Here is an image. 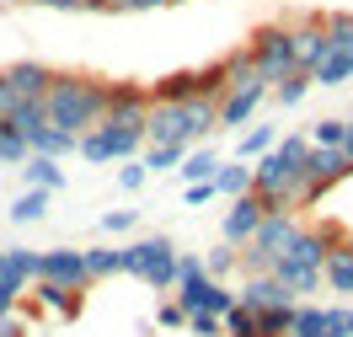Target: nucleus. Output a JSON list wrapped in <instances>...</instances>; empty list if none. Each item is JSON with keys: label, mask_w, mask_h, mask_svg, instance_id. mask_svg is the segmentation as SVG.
<instances>
[{"label": "nucleus", "mask_w": 353, "mask_h": 337, "mask_svg": "<svg viewBox=\"0 0 353 337\" xmlns=\"http://www.w3.org/2000/svg\"><path fill=\"white\" fill-rule=\"evenodd\" d=\"M225 81H230V86H252V81H263L246 48H230V54H225ZM230 86H225V91H230Z\"/></svg>", "instance_id": "26"}, {"label": "nucleus", "mask_w": 353, "mask_h": 337, "mask_svg": "<svg viewBox=\"0 0 353 337\" xmlns=\"http://www.w3.org/2000/svg\"><path fill=\"white\" fill-rule=\"evenodd\" d=\"M214 198V182H188V203H209Z\"/></svg>", "instance_id": "42"}, {"label": "nucleus", "mask_w": 353, "mask_h": 337, "mask_svg": "<svg viewBox=\"0 0 353 337\" xmlns=\"http://www.w3.org/2000/svg\"><path fill=\"white\" fill-rule=\"evenodd\" d=\"M236 300L241 305H252V311H273V305H300L294 294L273 278V273H257V278H246V289H236Z\"/></svg>", "instance_id": "14"}, {"label": "nucleus", "mask_w": 353, "mask_h": 337, "mask_svg": "<svg viewBox=\"0 0 353 337\" xmlns=\"http://www.w3.org/2000/svg\"><path fill=\"white\" fill-rule=\"evenodd\" d=\"M86 273H91V284H97V278H112V273H123V247H91L86 252Z\"/></svg>", "instance_id": "23"}, {"label": "nucleus", "mask_w": 353, "mask_h": 337, "mask_svg": "<svg viewBox=\"0 0 353 337\" xmlns=\"http://www.w3.org/2000/svg\"><path fill=\"white\" fill-rule=\"evenodd\" d=\"M22 172H27V182H32V187H43V193L65 187V172H59V161H54V156H27Z\"/></svg>", "instance_id": "21"}, {"label": "nucleus", "mask_w": 353, "mask_h": 337, "mask_svg": "<svg viewBox=\"0 0 353 337\" xmlns=\"http://www.w3.org/2000/svg\"><path fill=\"white\" fill-rule=\"evenodd\" d=\"M155 6H172V0H118V11H155Z\"/></svg>", "instance_id": "43"}, {"label": "nucleus", "mask_w": 353, "mask_h": 337, "mask_svg": "<svg viewBox=\"0 0 353 337\" xmlns=\"http://www.w3.org/2000/svg\"><path fill=\"white\" fill-rule=\"evenodd\" d=\"M321 27H327L332 48H343V54L353 48V11H332V17H321Z\"/></svg>", "instance_id": "32"}, {"label": "nucleus", "mask_w": 353, "mask_h": 337, "mask_svg": "<svg viewBox=\"0 0 353 337\" xmlns=\"http://www.w3.org/2000/svg\"><path fill=\"white\" fill-rule=\"evenodd\" d=\"M310 230H316V236H321V241H327V252H337V247H348V230H343V225H337V220H316V225H310Z\"/></svg>", "instance_id": "38"}, {"label": "nucleus", "mask_w": 353, "mask_h": 337, "mask_svg": "<svg viewBox=\"0 0 353 337\" xmlns=\"http://www.w3.org/2000/svg\"><path fill=\"white\" fill-rule=\"evenodd\" d=\"M32 294H38V305H43V311L65 316V321H75V316H81V305H86V300H81L86 289H59V284H43V278L32 284Z\"/></svg>", "instance_id": "16"}, {"label": "nucleus", "mask_w": 353, "mask_h": 337, "mask_svg": "<svg viewBox=\"0 0 353 337\" xmlns=\"http://www.w3.org/2000/svg\"><path fill=\"white\" fill-rule=\"evenodd\" d=\"M343 156L353 161V118H348V134H343Z\"/></svg>", "instance_id": "45"}, {"label": "nucleus", "mask_w": 353, "mask_h": 337, "mask_svg": "<svg viewBox=\"0 0 353 337\" xmlns=\"http://www.w3.org/2000/svg\"><path fill=\"white\" fill-rule=\"evenodd\" d=\"M0 337H27V321H22L17 311H11V316H0Z\"/></svg>", "instance_id": "41"}, {"label": "nucleus", "mask_w": 353, "mask_h": 337, "mask_svg": "<svg viewBox=\"0 0 353 337\" xmlns=\"http://www.w3.org/2000/svg\"><path fill=\"white\" fill-rule=\"evenodd\" d=\"M176 305L188 316H199V311L230 316L236 311V289H225L220 278H209V273H203V257H182V252H176Z\"/></svg>", "instance_id": "3"}, {"label": "nucleus", "mask_w": 353, "mask_h": 337, "mask_svg": "<svg viewBox=\"0 0 353 337\" xmlns=\"http://www.w3.org/2000/svg\"><path fill=\"white\" fill-rule=\"evenodd\" d=\"M91 11H118V0H86Z\"/></svg>", "instance_id": "46"}, {"label": "nucleus", "mask_w": 353, "mask_h": 337, "mask_svg": "<svg viewBox=\"0 0 353 337\" xmlns=\"http://www.w3.org/2000/svg\"><path fill=\"white\" fill-rule=\"evenodd\" d=\"M305 91H310V75H305V70H294V75H284V81L273 86V96H279L284 108H294V102H300Z\"/></svg>", "instance_id": "34"}, {"label": "nucleus", "mask_w": 353, "mask_h": 337, "mask_svg": "<svg viewBox=\"0 0 353 337\" xmlns=\"http://www.w3.org/2000/svg\"><path fill=\"white\" fill-rule=\"evenodd\" d=\"M123 273L145 278L150 289H176V247L166 236H139L134 247H123Z\"/></svg>", "instance_id": "5"}, {"label": "nucleus", "mask_w": 353, "mask_h": 337, "mask_svg": "<svg viewBox=\"0 0 353 337\" xmlns=\"http://www.w3.org/2000/svg\"><path fill=\"white\" fill-rule=\"evenodd\" d=\"M38 6H54V11H81L86 0H38Z\"/></svg>", "instance_id": "44"}, {"label": "nucleus", "mask_w": 353, "mask_h": 337, "mask_svg": "<svg viewBox=\"0 0 353 337\" xmlns=\"http://www.w3.org/2000/svg\"><path fill=\"white\" fill-rule=\"evenodd\" d=\"M263 214H273L257 193H241V198H230V209H225V241L230 247H246L252 241V230L263 225Z\"/></svg>", "instance_id": "11"}, {"label": "nucleus", "mask_w": 353, "mask_h": 337, "mask_svg": "<svg viewBox=\"0 0 353 337\" xmlns=\"http://www.w3.org/2000/svg\"><path fill=\"white\" fill-rule=\"evenodd\" d=\"M102 230H108V236H123V230H134V209H112V214H102Z\"/></svg>", "instance_id": "40"}, {"label": "nucleus", "mask_w": 353, "mask_h": 337, "mask_svg": "<svg viewBox=\"0 0 353 337\" xmlns=\"http://www.w3.org/2000/svg\"><path fill=\"white\" fill-rule=\"evenodd\" d=\"M209 182H214V193H225V198H241V193H252V161H230V166L220 161V172Z\"/></svg>", "instance_id": "18"}, {"label": "nucleus", "mask_w": 353, "mask_h": 337, "mask_svg": "<svg viewBox=\"0 0 353 337\" xmlns=\"http://www.w3.org/2000/svg\"><path fill=\"white\" fill-rule=\"evenodd\" d=\"M321 278H327L337 294H353V236H348V247H337L327 257V268H321Z\"/></svg>", "instance_id": "20"}, {"label": "nucleus", "mask_w": 353, "mask_h": 337, "mask_svg": "<svg viewBox=\"0 0 353 337\" xmlns=\"http://www.w3.org/2000/svg\"><path fill=\"white\" fill-rule=\"evenodd\" d=\"M155 327H166V332H182V327H188V311H182L176 300H161V311H155Z\"/></svg>", "instance_id": "37"}, {"label": "nucleus", "mask_w": 353, "mask_h": 337, "mask_svg": "<svg viewBox=\"0 0 353 337\" xmlns=\"http://www.w3.org/2000/svg\"><path fill=\"white\" fill-rule=\"evenodd\" d=\"M38 278H43V284H59V289H86V284H91L86 252H75V247L38 252Z\"/></svg>", "instance_id": "9"}, {"label": "nucleus", "mask_w": 353, "mask_h": 337, "mask_svg": "<svg viewBox=\"0 0 353 337\" xmlns=\"http://www.w3.org/2000/svg\"><path fill=\"white\" fill-rule=\"evenodd\" d=\"M145 112H150V86H139V81H108V112H102V123L145 129Z\"/></svg>", "instance_id": "8"}, {"label": "nucleus", "mask_w": 353, "mask_h": 337, "mask_svg": "<svg viewBox=\"0 0 353 337\" xmlns=\"http://www.w3.org/2000/svg\"><path fill=\"white\" fill-rule=\"evenodd\" d=\"M139 145H145V129H123V123H97L75 139V150L86 161H129L139 156Z\"/></svg>", "instance_id": "6"}, {"label": "nucleus", "mask_w": 353, "mask_h": 337, "mask_svg": "<svg viewBox=\"0 0 353 337\" xmlns=\"http://www.w3.org/2000/svg\"><path fill=\"white\" fill-rule=\"evenodd\" d=\"M348 337H353V316H348Z\"/></svg>", "instance_id": "47"}, {"label": "nucleus", "mask_w": 353, "mask_h": 337, "mask_svg": "<svg viewBox=\"0 0 353 337\" xmlns=\"http://www.w3.org/2000/svg\"><path fill=\"white\" fill-rule=\"evenodd\" d=\"M343 134H348V118H321L310 129V145H343Z\"/></svg>", "instance_id": "35"}, {"label": "nucleus", "mask_w": 353, "mask_h": 337, "mask_svg": "<svg viewBox=\"0 0 353 337\" xmlns=\"http://www.w3.org/2000/svg\"><path fill=\"white\" fill-rule=\"evenodd\" d=\"M188 332L193 337H225V316H209V311L188 316Z\"/></svg>", "instance_id": "36"}, {"label": "nucleus", "mask_w": 353, "mask_h": 337, "mask_svg": "<svg viewBox=\"0 0 353 337\" xmlns=\"http://www.w3.org/2000/svg\"><path fill=\"white\" fill-rule=\"evenodd\" d=\"M27 156H32V150H27V139L17 134L6 118H0V166H22Z\"/></svg>", "instance_id": "31"}, {"label": "nucleus", "mask_w": 353, "mask_h": 337, "mask_svg": "<svg viewBox=\"0 0 353 337\" xmlns=\"http://www.w3.org/2000/svg\"><path fill=\"white\" fill-rule=\"evenodd\" d=\"M43 209H48V193H43V187H27L22 198H11V220L32 225V220H43Z\"/></svg>", "instance_id": "27"}, {"label": "nucleus", "mask_w": 353, "mask_h": 337, "mask_svg": "<svg viewBox=\"0 0 353 337\" xmlns=\"http://www.w3.org/2000/svg\"><path fill=\"white\" fill-rule=\"evenodd\" d=\"M0 252H6V268L17 273V278L38 284V252H32V247H0Z\"/></svg>", "instance_id": "33"}, {"label": "nucleus", "mask_w": 353, "mask_h": 337, "mask_svg": "<svg viewBox=\"0 0 353 337\" xmlns=\"http://www.w3.org/2000/svg\"><path fill=\"white\" fill-rule=\"evenodd\" d=\"M305 156H310V134H279V145L268 156L252 161V193L268 209H305Z\"/></svg>", "instance_id": "1"}, {"label": "nucleus", "mask_w": 353, "mask_h": 337, "mask_svg": "<svg viewBox=\"0 0 353 337\" xmlns=\"http://www.w3.org/2000/svg\"><path fill=\"white\" fill-rule=\"evenodd\" d=\"M294 54H300V70H316L321 59L332 54V43H327V27H321V17H310V22H300L294 27Z\"/></svg>", "instance_id": "15"}, {"label": "nucleus", "mask_w": 353, "mask_h": 337, "mask_svg": "<svg viewBox=\"0 0 353 337\" xmlns=\"http://www.w3.org/2000/svg\"><path fill=\"white\" fill-rule=\"evenodd\" d=\"M273 145H279V129H273V123H257V129H246V134H241L236 150H241V161H257V156H268Z\"/></svg>", "instance_id": "25"}, {"label": "nucleus", "mask_w": 353, "mask_h": 337, "mask_svg": "<svg viewBox=\"0 0 353 337\" xmlns=\"http://www.w3.org/2000/svg\"><path fill=\"white\" fill-rule=\"evenodd\" d=\"M118 182H123L129 193H139V187L150 182V166H145V161H134V166H123V172H118Z\"/></svg>", "instance_id": "39"}, {"label": "nucleus", "mask_w": 353, "mask_h": 337, "mask_svg": "<svg viewBox=\"0 0 353 337\" xmlns=\"http://www.w3.org/2000/svg\"><path fill=\"white\" fill-rule=\"evenodd\" d=\"M273 278H279V284H284L289 294H294V300H300V294H316L321 289V284H327V278H321V263H305V257H279V263H273Z\"/></svg>", "instance_id": "13"}, {"label": "nucleus", "mask_w": 353, "mask_h": 337, "mask_svg": "<svg viewBox=\"0 0 353 337\" xmlns=\"http://www.w3.org/2000/svg\"><path fill=\"white\" fill-rule=\"evenodd\" d=\"M182 156H188V145H145V166H150V172H176V166H182Z\"/></svg>", "instance_id": "29"}, {"label": "nucleus", "mask_w": 353, "mask_h": 337, "mask_svg": "<svg viewBox=\"0 0 353 337\" xmlns=\"http://www.w3.org/2000/svg\"><path fill=\"white\" fill-rule=\"evenodd\" d=\"M343 81H353V54H343V48H332L321 65L310 70V86H343Z\"/></svg>", "instance_id": "19"}, {"label": "nucleus", "mask_w": 353, "mask_h": 337, "mask_svg": "<svg viewBox=\"0 0 353 337\" xmlns=\"http://www.w3.org/2000/svg\"><path fill=\"white\" fill-rule=\"evenodd\" d=\"M343 177H353V161L343 156V145H310V156H305V209Z\"/></svg>", "instance_id": "7"}, {"label": "nucleus", "mask_w": 353, "mask_h": 337, "mask_svg": "<svg viewBox=\"0 0 353 337\" xmlns=\"http://www.w3.org/2000/svg\"><path fill=\"white\" fill-rule=\"evenodd\" d=\"M27 150H32V156H70V150H75V134H65V129H54V123H43V129H32V134H27Z\"/></svg>", "instance_id": "17"}, {"label": "nucleus", "mask_w": 353, "mask_h": 337, "mask_svg": "<svg viewBox=\"0 0 353 337\" xmlns=\"http://www.w3.org/2000/svg\"><path fill=\"white\" fill-rule=\"evenodd\" d=\"M0 81H6V91H11V102H43V96H48V81H54V70L38 65V59H22V65L0 70Z\"/></svg>", "instance_id": "10"}, {"label": "nucleus", "mask_w": 353, "mask_h": 337, "mask_svg": "<svg viewBox=\"0 0 353 337\" xmlns=\"http://www.w3.org/2000/svg\"><path fill=\"white\" fill-rule=\"evenodd\" d=\"M176 172H182L188 182H209L214 172H220V156H214V150H199V145H193V150L182 156V166H176Z\"/></svg>", "instance_id": "24"}, {"label": "nucleus", "mask_w": 353, "mask_h": 337, "mask_svg": "<svg viewBox=\"0 0 353 337\" xmlns=\"http://www.w3.org/2000/svg\"><path fill=\"white\" fill-rule=\"evenodd\" d=\"M268 102V81H252V86H230L220 96V129H241L252 123V112Z\"/></svg>", "instance_id": "12"}, {"label": "nucleus", "mask_w": 353, "mask_h": 337, "mask_svg": "<svg viewBox=\"0 0 353 337\" xmlns=\"http://www.w3.org/2000/svg\"><path fill=\"white\" fill-rule=\"evenodd\" d=\"M102 112H108V81H97V75H81V70H54V81H48V96H43V118L54 129H65V134H86L102 123Z\"/></svg>", "instance_id": "2"}, {"label": "nucleus", "mask_w": 353, "mask_h": 337, "mask_svg": "<svg viewBox=\"0 0 353 337\" xmlns=\"http://www.w3.org/2000/svg\"><path fill=\"white\" fill-rule=\"evenodd\" d=\"M289 337H332L327 332V311H321V305H300V311H294V332Z\"/></svg>", "instance_id": "30"}, {"label": "nucleus", "mask_w": 353, "mask_h": 337, "mask_svg": "<svg viewBox=\"0 0 353 337\" xmlns=\"http://www.w3.org/2000/svg\"><path fill=\"white\" fill-rule=\"evenodd\" d=\"M246 54H252V65H257V75H263L268 86H279L284 75H294V70H300V54H294V27H284V22L257 27V32L246 38Z\"/></svg>", "instance_id": "4"}, {"label": "nucleus", "mask_w": 353, "mask_h": 337, "mask_svg": "<svg viewBox=\"0 0 353 337\" xmlns=\"http://www.w3.org/2000/svg\"><path fill=\"white\" fill-rule=\"evenodd\" d=\"M225 337H268L263 311H252V305H241V300H236V311L225 316Z\"/></svg>", "instance_id": "22"}, {"label": "nucleus", "mask_w": 353, "mask_h": 337, "mask_svg": "<svg viewBox=\"0 0 353 337\" xmlns=\"http://www.w3.org/2000/svg\"><path fill=\"white\" fill-rule=\"evenodd\" d=\"M236 268H241V247H230V241H220V247L203 257V273L220 278V284H225V273H236Z\"/></svg>", "instance_id": "28"}]
</instances>
